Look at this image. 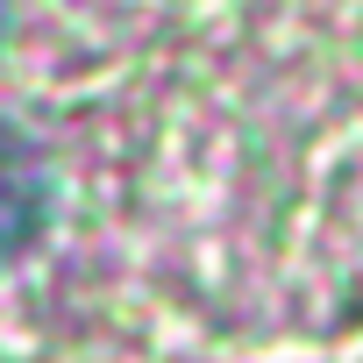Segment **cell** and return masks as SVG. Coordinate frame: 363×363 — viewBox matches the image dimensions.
I'll use <instances>...</instances> for the list:
<instances>
[{
    "label": "cell",
    "mask_w": 363,
    "mask_h": 363,
    "mask_svg": "<svg viewBox=\"0 0 363 363\" xmlns=\"http://www.w3.org/2000/svg\"><path fill=\"white\" fill-rule=\"evenodd\" d=\"M50 221V164L43 150L0 121V257H22Z\"/></svg>",
    "instance_id": "cell-1"
},
{
    "label": "cell",
    "mask_w": 363,
    "mask_h": 363,
    "mask_svg": "<svg viewBox=\"0 0 363 363\" xmlns=\"http://www.w3.org/2000/svg\"><path fill=\"white\" fill-rule=\"evenodd\" d=\"M0 36H8V0H0Z\"/></svg>",
    "instance_id": "cell-2"
}]
</instances>
